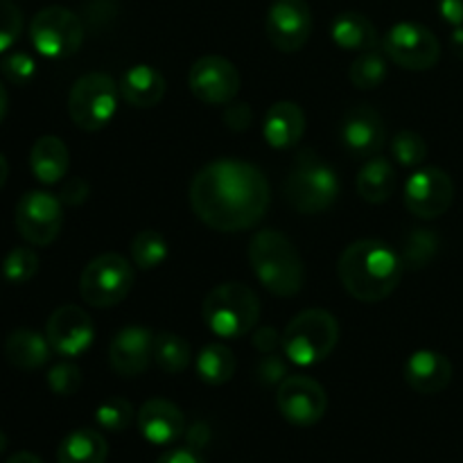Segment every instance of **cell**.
<instances>
[{"label": "cell", "instance_id": "obj_1", "mask_svg": "<svg viewBox=\"0 0 463 463\" xmlns=\"http://www.w3.org/2000/svg\"><path fill=\"white\" fill-rule=\"evenodd\" d=\"M271 202L267 176L251 163L220 158L194 175L190 206L211 229L235 233L256 226Z\"/></svg>", "mask_w": 463, "mask_h": 463}, {"label": "cell", "instance_id": "obj_2", "mask_svg": "<svg viewBox=\"0 0 463 463\" xmlns=\"http://www.w3.org/2000/svg\"><path fill=\"white\" fill-rule=\"evenodd\" d=\"M401 256L380 240H357L339 256L337 274L344 289L364 303L384 301L402 279Z\"/></svg>", "mask_w": 463, "mask_h": 463}, {"label": "cell", "instance_id": "obj_3", "mask_svg": "<svg viewBox=\"0 0 463 463\" xmlns=\"http://www.w3.org/2000/svg\"><path fill=\"white\" fill-rule=\"evenodd\" d=\"M249 262L265 289L276 297H297L306 283V267L292 240L280 231H258L249 242Z\"/></svg>", "mask_w": 463, "mask_h": 463}, {"label": "cell", "instance_id": "obj_4", "mask_svg": "<svg viewBox=\"0 0 463 463\" xmlns=\"http://www.w3.org/2000/svg\"><path fill=\"white\" fill-rule=\"evenodd\" d=\"M260 298L244 283H222L203 298L202 315L208 330L220 339H240L260 321Z\"/></svg>", "mask_w": 463, "mask_h": 463}, {"label": "cell", "instance_id": "obj_5", "mask_svg": "<svg viewBox=\"0 0 463 463\" xmlns=\"http://www.w3.org/2000/svg\"><path fill=\"white\" fill-rule=\"evenodd\" d=\"M339 197V176L333 165L306 149L297 156L288 179H285V199L301 215L326 213Z\"/></svg>", "mask_w": 463, "mask_h": 463}, {"label": "cell", "instance_id": "obj_6", "mask_svg": "<svg viewBox=\"0 0 463 463\" xmlns=\"http://www.w3.org/2000/svg\"><path fill=\"white\" fill-rule=\"evenodd\" d=\"M339 342V324L328 310H306L283 333V351L297 366H317L330 357Z\"/></svg>", "mask_w": 463, "mask_h": 463}, {"label": "cell", "instance_id": "obj_7", "mask_svg": "<svg viewBox=\"0 0 463 463\" xmlns=\"http://www.w3.org/2000/svg\"><path fill=\"white\" fill-rule=\"evenodd\" d=\"M118 95H120V89L107 72H89L80 77L68 95L71 120L81 131L104 129L116 116Z\"/></svg>", "mask_w": 463, "mask_h": 463}, {"label": "cell", "instance_id": "obj_8", "mask_svg": "<svg viewBox=\"0 0 463 463\" xmlns=\"http://www.w3.org/2000/svg\"><path fill=\"white\" fill-rule=\"evenodd\" d=\"M134 280V267L125 256L102 253L81 271L80 294L90 307H113L129 297Z\"/></svg>", "mask_w": 463, "mask_h": 463}, {"label": "cell", "instance_id": "obj_9", "mask_svg": "<svg viewBox=\"0 0 463 463\" xmlns=\"http://www.w3.org/2000/svg\"><path fill=\"white\" fill-rule=\"evenodd\" d=\"M84 21L61 5L43 7L30 23V41L48 59L72 57L84 43Z\"/></svg>", "mask_w": 463, "mask_h": 463}, {"label": "cell", "instance_id": "obj_10", "mask_svg": "<svg viewBox=\"0 0 463 463\" xmlns=\"http://www.w3.org/2000/svg\"><path fill=\"white\" fill-rule=\"evenodd\" d=\"M383 50L393 63L416 72L430 71L441 59V43H439L437 34L430 27L411 21L396 23L384 34Z\"/></svg>", "mask_w": 463, "mask_h": 463}, {"label": "cell", "instance_id": "obj_11", "mask_svg": "<svg viewBox=\"0 0 463 463\" xmlns=\"http://www.w3.org/2000/svg\"><path fill=\"white\" fill-rule=\"evenodd\" d=\"M14 222L25 242L34 244V247H48L61 233V199L43 193V190H30L18 199Z\"/></svg>", "mask_w": 463, "mask_h": 463}, {"label": "cell", "instance_id": "obj_12", "mask_svg": "<svg viewBox=\"0 0 463 463\" xmlns=\"http://www.w3.org/2000/svg\"><path fill=\"white\" fill-rule=\"evenodd\" d=\"M276 405L283 419L297 428H312L328 410L326 389L307 375H288L279 384Z\"/></svg>", "mask_w": 463, "mask_h": 463}, {"label": "cell", "instance_id": "obj_13", "mask_svg": "<svg viewBox=\"0 0 463 463\" xmlns=\"http://www.w3.org/2000/svg\"><path fill=\"white\" fill-rule=\"evenodd\" d=\"M455 202V184L441 167H423L405 184V206L420 220H437L450 211Z\"/></svg>", "mask_w": 463, "mask_h": 463}, {"label": "cell", "instance_id": "obj_14", "mask_svg": "<svg viewBox=\"0 0 463 463\" xmlns=\"http://www.w3.org/2000/svg\"><path fill=\"white\" fill-rule=\"evenodd\" d=\"M240 72L235 63L220 54H206L197 59L190 68L188 86L197 99L203 104H229L240 93Z\"/></svg>", "mask_w": 463, "mask_h": 463}, {"label": "cell", "instance_id": "obj_15", "mask_svg": "<svg viewBox=\"0 0 463 463\" xmlns=\"http://www.w3.org/2000/svg\"><path fill=\"white\" fill-rule=\"evenodd\" d=\"M312 34V12L306 0H274L267 12V36L280 52H297Z\"/></svg>", "mask_w": 463, "mask_h": 463}, {"label": "cell", "instance_id": "obj_16", "mask_svg": "<svg viewBox=\"0 0 463 463\" xmlns=\"http://www.w3.org/2000/svg\"><path fill=\"white\" fill-rule=\"evenodd\" d=\"M339 138H342L344 149L353 158L369 161V158L378 156L387 145V127L375 109L357 104V107L348 109L344 116Z\"/></svg>", "mask_w": 463, "mask_h": 463}, {"label": "cell", "instance_id": "obj_17", "mask_svg": "<svg viewBox=\"0 0 463 463\" xmlns=\"http://www.w3.org/2000/svg\"><path fill=\"white\" fill-rule=\"evenodd\" d=\"M45 337L57 355L81 357L95 339V328L90 317L77 306H61L50 315L45 326Z\"/></svg>", "mask_w": 463, "mask_h": 463}, {"label": "cell", "instance_id": "obj_18", "mask_svg": "<svg viewBox=\"0 0 463 463\" xmlns=\"http://www.w3.org/2000/svg\"><path fill=\"white\" fill-rule=\"evenodd\" d=\"M154 337L152 330L143 326L122 328L109 346V364L122 378H136L145 373L154 360Z\"/></svg>", "mask_w": 463, "mask_h": 463}, {"label": "cell", "instance_id": "obj_19", "mask_svg": "<svg viewBox=\"0 0 463 463\" xmlns=\"http://www.w3.org/2000/svg\"><path fill=\"white\" fill-rule=\"evenodd\" d=\"M136 423L145 441L152 446H172L185 432L184 411L165 398H152L145 402L138 410Z\"/></svg>", "mask_w": 463, "mask_h": 463}, {"label": "cell", "instance_id": "obj_20", "mask_svg": "<svg viewBox=\"0 0 463 463\" xmlns=\"http://www.w3.org/2000/svg\"><path fill=\"white\" fill-rule=\"evenodd\" d=\"M405 380L416 393H441L452 383V362L443 353L416 351L405 364Z\"/></svg>", "mask_w": 463, "mask_h": 463}, {"label": "cell", "instance_id": "obj_21", "mask_svg": "<svg viewBox=\"0 0 463 463\" xmlns=\"http://www.w3.org/2000/svg\"><path fill=\"white\" fill-rule=\"evenodd\" d=\"M262 134L274 149L294 147L306 134V113L292 99L271 104L262 122Z\"/></svg>", "mask_w": 463, "mask_h": 463}, {"label": "cell", "instance_id": "obj_22", "mask_svg": "<svg viewBox=\"0 0 463 463\" xmlns=\"http://www.w3.org/2000/svg\"><path fill=\"white\" fill-rule=\"evenodd\" d=\"M118 89L129 107L149 109L165 98V77L149 63H136L122 72Z\"/></svg>", "mask_w": 463, "mask_h": 463}, {"label": "cell", "instance_id": "obj_23", "mask_svg": "<svg viewBox=\"0 0 463 463\" xmlns=\"http://www.w3.org/2000/svg\"><path fill=\"white\" fill-rule=\"evenodd\" d=\"M32 175L45 185L59 184L71 167V152L59 136H41L30 152Z\"/></svg>", "mask_w": 463, "mask_h": 463}, {"label": "cell", "instance_id": "obj_24", "mask_svg": "<svg viewBox=\"0 0 463 463\" xmlns=\"http://www.w3.org/2000/svg\"><path fill=\"white\" fill-rule=\"evenodd\" d=\"M50 351L52 346H50L48 337L39 335L36 330L18 328L5 339V357L9 364L21 371H34L48 364Z\"/></svg>", "mask_w": 463, "mask_h": 463}, {"label": "cell", "instance_id": "obj_25", "mask_svg": "<svg viewBox=\"0 0 463 463\" xmlns=\"http://www.w3.org/2000/svg\"><path fill=\"white\" fill-rule=\"evenodd\" d=\"M330 36L335 45L348 52H366L378 48V32L373 23L360 12H344L330 25Z\"/></svg>", "mask_w": 463, "mask_h": 463}, {"label": "cell", "instance_id": "obj_26", "mask_svg": "<svg viewBox=\"0 0 463 463\" xmlns=\"http://www.w3.org/2000/svg\"><path fill=\"white\" fill-rule=\"evenodd\" d=\"M398 188V175L396 167L389 158L373 156L362 165L360 175H357V193L364 202L369 203H384L392 199V194Z\"/></svg>", "mask_w": 463, "mask_h": 463}, {"label": "cell", "instance_id": "obj_27", "mask_svg": "<svg viewBox=\"0 0 463 463\" xmlns=\"http://www.w3.org/2000/svg\"><path fill=\"white\" fill-rule=\"evenodd\" d=\"M107 439L90 428H80L66 434L57 448L59 463H107Z\"/></svg>", "mask_w": 463, "mask_h": 463}, {"label": "cell", "instance_id": "obj_28", "mask_svg": "<svg viewBox=\"0 0 463 463\" xmlns=\"http://www.w3.org/2000/svg\"><path fill=\"white\" fill-rule=\"evenodd\" d=\"M235 355L224 344H208L197 355V375L211 387H222L235 375Z\"/></svg>", "mask_w": 463, "mask_h": 463}, {"label": "cell", "instance_id": "obj_29", "mask_svg": "<svg viewBox=\"0 0 463 463\" xmlns=\"http://www.w3.org/2000/svg\"><path fill=\"white\" fill-rule=\"evenodd\" d=\"M190 360H193V348L185 337L176 333H158L154 337V362L167 375H176L188 369Z\"/></svg>", "mask_w": 463, "mask_h": 463}, {"label": "cell", "instance_id": "obj_30", "mask_svg": "<svg viewBox=\"0 0 463 463\" xmlns=\"http://www.w3.org/2000/svg\"><path fill=\"white\" fill-rule=\"evenodd\" d=\"M439 235L430 229H414L410 231V235L402 242V251L398 253L402 260L405 269H425L430 262L434 260V256L439 253Z\"/></svg>", "mask_w": 463, "mask_h": 463}, {"label": "cell", "instance_id": "obj_31", "mask_svg": "<svg viewBox=\"0 0 463 463\" xmlns=\"http://www.w3.org/2000/svg\"><path fill=\"white\" fill-rule=\"evenodd\" d=\"M348 77H351L353 86H357L360 90H373L383 86V81L387 80V54H384V50L380 52L378 48H373L360 52V57L351 63Z\"/></svg>", "mask_w": 463, "mask_h": 463}, {"label": "cell", "instance_id": "obj_32", "mask_svg": "<svg viewBox=\"0 0 463 463\" xmlns=\"http://www.w3.org/2000/svg\"><path fill=\"white\" fill-rule=\"evenodd\" d=\"M131 258L134 265L143 271L161 267L167 258V240L158 231L143 229L131 240Z\"/></svg>", "mask_w": 463, "mask_h": 463}, {"label": "cell", "instance_id": "obj_33", "mask_svg": "<svg viewBox=\"0 0 463 463\" xmlns=\"http://www.w3.org/2000/svg\"><path fill=\"white\" fill-rule=\"evenodd\" d=\"M39 271V256L30 247H14L3 260V276L12 285H23L32 280Z\"/></svg>", "mask_w": 463, "mask_h": 463}, {"label": "cell", "instance_id": "obj_34", "mask_svg": "<svg viewBox=\"0 0 463 463\" xmlns=\"http://www.w3.org/2000/svg\"><path fill=\"white\" fill-rule=\"evenodd\" d=\"M134 416L136 411L127 398H109L95 410V420H98L99 428L113 434L125 432L134 423Z\"/></svg>", "mask_w": 463, "mask_h": 463}, {"label": "cell", "instance_id": "obj_35", "mask_svg": "<svg viewBox=\"0 0 463 463\" xmlns=\"http://www.w3.org/2000/svg\"><path fill=\"white\" fill-rule=\"evenodd\" d=\"M392 154L398 165L402 167H419L428 156V143L416 131H398L396 138L392 140Z\"/></svg>", "mask_w": 463, "mask_h": 463}, {"label": "cell", "instance_id": "obj_36", "mask_svg": "<svg viewBox=\"0 0 463 463\" xmlns=\"http://www.w3.org/2000/svg\"><path fill=\"white\" fill-rule=\"evenodd\" d=\"M48 387L57 396H75L81 387V371L72 362H59L48 371Z\"/></svg>", "mask_w": 463, "mask_h": 463}, {"label": "cell", "instance_id": "obj_37", "mask_svg": "<svg viewBox=\"0 0 463 463\" xmlns=\"http://www.w3.org/2000/svg\"><path fill=\"white\" fill-rule=\"evenodd\" d=\"M23 32V14L14 0H0V54L7 52Z\"/></svg>", "mask_w": 463, "mask_h": 463}, {"label": "cell", "instance_id": "obj_38", "mask_svg": "<svg viewBox=\"0 0 463 463\" xmlns=\"http://www.w3.org/2000/svg\"><path fill=\"white\" fill-rule=\"evenodd\" d=\"M0 72L5 80L14 86H27L36 75L34 59L27 52H9L7 57L0 61Z\"/></svg>", "mask_w": 463, "mask_h": 463}, {"label": "cell", "instance_id": "obj_39", "mask_svg": "<svg viewBox=\"0 0 463 463\" xmlns=\"http://www.w3.org/2000/svg\"><path fill=\"white\" fill-rule=\"evenodd\" d=\"M288 378V369H285L283 357L276 355V353H269L260 360L258 364V380L262 384H280Z\"/></svg>", "mask_w": 463, "mask_h": 463}, {"label": "cell", "instance_id": "obj_40", "mask_svg": "<svg viewBox=\"0 0 463 463\" xmlns=\"http://www.w3.org/2000/svg\"><path fill=\"white\" fill-rule=\"evenodd\" d=\"M224 122L233 131H247L253 122V111L247 102H229L224 111Z\"/></svg>", "mask_w": 463, "mask_h": 463}, {"label": "cell", "instance_id": "obj_41", "mask_svg": "<svg viewBox=\"0 0 463 463\" xmlns=\"http://www.w3.org/2000/svg\"><path fill=\"white\" fill-rule=\"evenodd\" d=\"M89 193L90 185L84 179H71L61 188V202L71 203V206H80V203H84L89 199Z\"/></svg>", "mask_w": 463, "mask_h": 463}, {"label": "cell", "instance_id": "obj_42", "mask_svg": "<svg viewBox=\"0 0 463 463\" xmlns=\"http://www.w3.org/2000/svg\"><path fill=\"white\" fill-rule=\"evenodd\" d=\"M251 339H253V346H256V351H260L262 355L276 353L279 344H283V337H279V333H276L274 328H258L256 333H253Z\"/></svg>", "mask_w": 463, "mask_h": 463}, {"label": "cell", "instance_id": "obj_43", "mask_svg": "<svg viewBox=\"0 0 463 463\" xmlns=\"http://www.w3.org/2000/svg\"><path fill=\"white\" fill-rule=\"evenodd\" d=\"M439 14L452 27H463V0H439Z\"/></svg>", "mask_w": 463, "mask_h": 463}, {"label": "cell", "instance_id": "obj_44", "mask_svg": "<svg viewBox=\"0 0 463 463\" xmlns=\"http://www.w3.org/2000/svg\"><path fill=\"white\" fill-rule=\"evenodd\" d=\"M156 463H206V461H203L202 455H199L197 450H193V448H175V450L161 455V459Z\"/></svg>", "mask_w": 463, "mask_h": 463}, {"label": "cell", "instance_id": "obj_45", "mask_svg": "<svg viewBox=\"0 0 463 463\" xmlns=\"http://www.w3.org/2000/svg\"><path fill=\"white\" fill-rule=\"evenodd\" d=\"M185 439H188V448H193V450H202L203 446L208 443V439H211V430H208L206 423H194L193 428L185 432Z\"/></svg>", "mask_w": 463, "mask_h": 463}, {"label": "cell", "instance_id": "obj_46", "mask_svg": "<svg viewBox=\"0 0 463 463\" xmlns=\"http://www.w3.org/2000/svg\"><path fill=\"white\" fill-rule=\"evenodd\" d=\"M450 45L452 50H455L457 57L463 59V27H455V32H452L450 36Z\"/></svg>", "mask_w": 463, "mask_h": 463}, {"label": "cell", "instance_id": "obj_47", "mask_svg": "<svg viewBox=\"0 0 463 463\" xmlns=\"http://www.w3.org/2000/svg\"><path fill=\"white\" fill-rule=\"evenodd\" d=\"M7 463H43V461H41L36 455H32V452H16L14 457H9Z\"/></svg>", "mask_w": 463, "mask_h": 463}, {"label": "cell", "instance_id": "obj_48", "mask_svg": "<svg viewBox=\"0 0 463 463\" xmlns=\"http://www.w3.org/2000/svg\"><path fill=\"white\" fill-rule=\"evenodd\" d=\"M7 111H9V95H7V89L3 86V81H0V125H3V120L7 118Z\"/></svg>", "mask_w": 463, "mask_h": 463}, {"label": "cell", "instance_id": "obj_49", "mask_svg": "<svg viewBox=\"0 0 463 463\" xmlns=\"http://www.w3.org/2000/svg\"><path fill=\"white\" fill-rule=\"evenodd\" d=\"M7 176H9V165H7V158L0 154V190H3V185L7 184Z\"/></svg>", "mask_w": 463, "mask_h": 463}, {"label": "cell", "instance_id": "obj_50", "mask_svg": "<svg viewBox=\"0 0 463 463\" xmlns=\"http://www.w3.org/2000/svg\"><path fill=\"white\" fill-rule=\"evenodd\" d=\"M5 450H7V437H5V432L0 430V457L5 455Z\"/></svg>", "mask_w": 463, "mask_h": 463}]
</instances>
